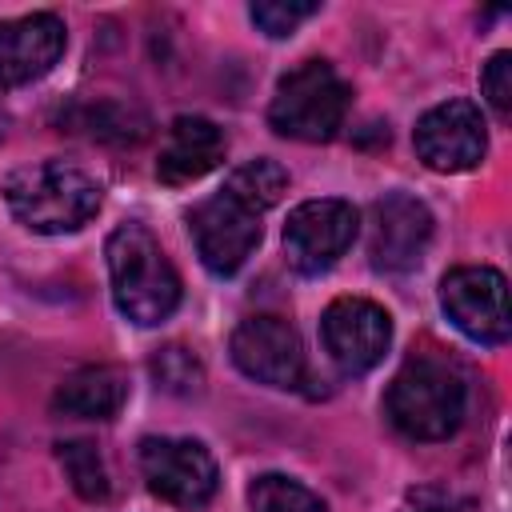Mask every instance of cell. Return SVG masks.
Instances as JSON below:
<instances>
[{"mask_svg":"<svg viewBox=\"0 0 512 512\" xmlns=\"http://www.w3.org/2000/svg\"><path fill=\"white\" fill-rule=\"evenodd\" d=\"M104 256H108V280H112V300L120 316H128L140 328H152L176 312L180 276L164 256L160 240L140 220L120 224L108 236Z\"/></svg>","mask_w":512,"mask_h":512,"instance_id":"cell-3","label":"cell"},{"mask_svg":"<svg viewBox=\"0 0 512 512\" xmlns=\"http://www.w3.org/2000/svg\"><path fill=\"white\" fill-rule=\"evenodd\" d=\"M224 152H228V140L208 116H176L164 136L156 176L164 184H192L208 176L224 160Z\"/></svg>","mask_w":512,"mask_h":512,"instance_id":"cell-14","label":"cell"},{"mask_svg":"<svg viewBox=\"0 0 512 512\" xmlns=\"http://www.w3.org/2000/svg\"><path fill=\"white\" fill-rule=\"evenodd\" d=\"M480 88L496 116L512 112V52H492V60L480 72Z\"/></svg>","mask_w":512,"mask_h":512,"instance_id":"cell-20","label":"cell"},{"mask_svg":"<svg viewBox=\"0 0 512 512\" xmlns=\"http://www.w3.org/2000/svg\"><path fill=\"white\" fill-rule=\"evenodd\" d=\"M232 364L268 388H300L308 376L300 332L272 312L240 320V328L232 332Z\"/></svg>","mask_w":512,"mask_h":512,"instance_id":"cell-10","label":"cell"},{"mask_svg":"<svg viewBox=\"0 0 512 512\" xmlns=\"http://www.w3.org/2000/svg\"><path fill=\"white\" fill-rule=\"evenodd\" d=\"M360 228V212L348 200L324 196V200H304L288 212L284 224V252L288 264L300 276H320L328 272L356 240Z\"/></svg>","mask_w":512,"mask_h":512,"instance_id":"cell-7","label":"cell"},{"mask_svg":"<svg viewBox=\"0 0 512 512\" xmlns=\"http://www.w3.org/2000/svg\"><path fill=\"white\" fill-rule=\"evenodd\" d=\"M140 472L148 492L176 508H204L220 488V468L200 440L188 436H144L140 440Z\"/></svg>","mask_w":512,"mask_h":512,"instance_id":"cell-6","label":"cell"},{"mask_svg":"<svg viewBox=\"0 0 512 512\" xmlns=\"http://www.w3.org/2000/svg\"><path fill=\"white\" fill-rule=\"evenodd\" d=\"M248 508L252 512H328V504L312 488H304L300 480L280 476V472H264L252 480Z\"/></svg>","mask_w":512,"mask_h":512,"instance_id":"cell-16","label":"cell"},{"mask_svg":"<svg viewBox=\"0 0 512 512\" xmlns=\"http://www.w3.org/2000/svg\"><path fill=\"white\" fill-rule=\"evenodd\" d=\"M432 240V212L408 196V192H388L384 200L372 204V240L368 256L376 272H408L420 264L424 248Z\"/></svg>","mask_w":512,"mask_h":512,"instance_id":"cell-12","label":"cell"},{"mask_svg":"<svg viewBox=\"0 0 512 512\" xmlns=\"http://www.w3.org/2000/svg\"><path fill=\"white\" fill-rule=\"evenodd\" d=\"M320 340L344 376L372 372L392 344V316L364 296H340L320 316Z\"/></svg>","mask_w":512,"mask_h":512,"instance_id":"cell-9","label":"cell"},{"mask_svg":"<svg viewBox=\"0 0 512 512\" xmlns=\"http://www.w3.org/2000/svg\"><path fill=\"white\" fill-rule=\"evenodd\" d=\"M348 100H352V92L328 60H304L280 76L272 104H268V124L280 136H292L304 144H324L344 128Z\"/></svg>","mask_w":512,"mask_h":512,"instance_id":"cell-5","label":"cell"},{"mask_svg":"<svg viewBox=\"0 0 512 512\" xmlns=\"http://www.w3.org/2000/svg\"><path fill=\"white\" fill-rule=\"evenodd\" d=\"M464 380L448 360L416 356L408 360L384 396L388 424L408 440H448L464 420Z\"/></svg>","mask_w":512,"mask_h":512,"instance_id":"cell-4","label":"cell"},{"mask_svg":"<svg viewBox=\"0 0 512 512\" xmlns=\"http://www.w3.org/2000/svg\"><path fill=\"white\" fill-rule=\"evenodd\" d=\"M4 128H8V112L0 108V136H4Z\"/></svg>","mask_w":512,"mask_h":512,"instance_id":"cell-22","label":"cell"},{"mask_svg":"<svg viewBox=\"0 0 512 512\" xmlns=\"http://www.w3.org/2000/svg\"><path fill=\"white\" fill-rule=\"evenodd\" d=\"M412 144L432 172H472L488 152V124L472 100H444L416 120Z\"/></svg>","mask_w":512,"mask_h":512,"instance_id":"cell-11","label":"cell"},{"mask_svg":"<svg viewBox=\"0 0 512 512\" xmlns=\"http://www.w3.org/2000/svg\"><path fill=\"white\" fill-rule=\"evenodd\" d=\"M320 12V4L316 0H256L252 8H248V16L256 20V28L260 32H268V36H292L308 16H316Z\"/></svg>","mask_w":512,"mask_h":512,"instance_id":"cell-19","label":"cell"},{"mask_svg":"<svg viewBox=\"0 0 512 512\" xmlns=\"http://www.w3.org/2000/svg\"><path fill=\"white\" fill-rule=\"evenodd\" d=\"M152 376L160 380L164 392H176V396H192V392H200V384H204L200 360H196L188 348H180V344H168V348H160V352L152 356Z\"/></svg>","mask_w":512,"mask_h":512,"instance_id":"cell-18","label":"cell"},{"mask_svg":"<svg viewBox=\"0 0 512 512\" xmlns=\"http://www.w3.org/2000/svg\"><path fill=\"white\" fill-rule=\"evenodd\" d=\"M56 456H60L64 476L72 480V488L84 500H104L108 496V472H104V460H100L96 444H88V440H60Z\"/></svg>","mask_w":512,"mask_h":512,"instance_id":"cell-17","label":"cell"},{"mask_svg":"<svg viewBox=\"0 0 512 512\" xmlns=\"http://www.w3.org/2000/svg\"><path fill=\"white\" fill-rule=\"evenodd\" d=\"M284 188H288V172L276 160L256 156L232 168L224 188L192 208L188 216L192 244L212 276H232L244 268V260L260 244V220L284 196Z\"/></svg>","mask_w":512,"mask_h":512,"instance_id":"cell-1","label":"cell"},{"mask_svg":"<svg viewBox=\"0 0 512 512\" xmlns=\"http://www.w3.org/2000/svg\"><path fill=\"white\" fill-rule=\"evenodd\" d=\"M68 32L56 12H32L16 20H0V88H20L52 72L64 56Z\"/></svg>","mask_w":512,"mask_h":512,"instance_id":"cell-13","label":"cell"},{"mask_svg":"<svg viewBox=\"0 0 512 512\" xmlns=\"http://www.w3.org/2000/svg\"><path fill=\"white\" fill-rule=\"evenodd\" d=\"M440 308L444 316L476 344H504L508 340V280L488 264L452 268L440 280Z\"/></svg>","mask_w":512,"mask_h":512,"instance_id":"cell-8","label":"cell"},{"mask_svg":"<svg viewBox=\"0 0 512 512\" xmlns=\"http://www.w3.org/2000/svg\"><path fill=\"white\" fill-rule=\"evenodd\" d=\"M416 512H464V508H456V504H448V500H440V504H420Z\"/></svg>","mask_w":512,"mask_h":512,"instance_id":"cell-21","label":"cell"},{"mask_svg":"<svg viewBox=\"0 0 512 512\" xmlns=\"http://www.w3.org/2000/svg\"><path fill=\"white\" fill-rule=\"evenodd\" d=\"M4 200L12 216L44 236H64L84 228L104 200V188L92 172L72 160H40L24 164L4 180Z\"/></svg>","mask_w":512,"mask_h":512,"instance_id":"cell-2","label":"cell"},{"mask_svg":"<svg viewBox=\"0 0 512 512\" xmlns=\"http://www.w3.org/2000/svg\"><path fill=\"white\" fill-rule=\"evenodd\" d=\"M128 400V376L112 364H84L64 384L56 388L52 404L64 416H84V420H112Z\"/></svg>","mask_w":512,"mask_h":512,"instance_id":"cell-15","label":"cell"}]
</instances>
